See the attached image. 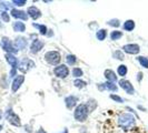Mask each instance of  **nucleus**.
Masks as SVG:
<instances>
[{
    "instance_id": "21",
    "label": "nucleus",
    "mask_w": 148,
    "mask_h": 133,
    "mask_svg": "<svg viewBox=\"0 0 148 133\" xmlns=\"http://www.w3.org/2000/svg\"><path fill=\"white\" fill-rule=\"evenodd\" d=\"M12 29L16 32H25L26 31V24L21 21H15L12 23Z\"/></svg>"
},
{
    "instance_id": "13",
    "label": "nucleus",
    "mask_w": 148,
    "mask_h": 133,
    "mask_svg": "<svg viewBox=\"0 0 148 133\" xmlns=\"http://www.w3.org/2000/svg\"><path fill=\"white\" fill-rule=\"evenodd\" d=\"M78 101H79V98L78 96L70 94V96L65 98V105H66V108L68 110H73V109H75L77 107Z\"/></svg>"
},
{
    "instance_id": "2",
    "label": "nucleus",
    "mask_w": 148,
    "mask_h": 133,
    "mask_svg": "<svg viewBox=\"0 0 148 133\" xmlns=\"http://www.w3.org/2000/svg\"><path fill=\"white\" fill-rule=\"evenodd\" d=\"M89 113H90V112H89L88 107L86 105V103H79L75 108L74 119L77 122L84 123V122H86V120L88 119Z\"/></svg>"
},
{
    "instance_id": "18",
    "label": "nucleus",
    "mask_w": 148,
    "mask_h": 133,
    "mask_svg": "<svg viewBox=\"0 0 148 133\" xmlns=\"http://www.w3.org/2000/svg\"><path fill=\"white\" fill-rule=\"evenodd\" d=\"M104 75H105V78H106V80L108 82L115 83V82L118 80V77L116 75V73H115L111 69H106L104 72Z\"/></svg>"
},
{
    "instance_id": "4",
    "label": "nucleus",
    "mask_w": 148,
    "mask_h": 133,
    "mask_svg": "<svg viewBox=\"0 0 148 133\" xmlns=\"http://www.w3.org/2000/svg\"><path fill=\"white\" fill-rule=\"evenodd\" d=\"M5 58L7 60V62L11 66V71H10V77H15L16 72H17V69H18V59L15 54H11V53H6Z\"/></svg>"
},
{
    "instance_id": "37",
    "label": "nucleus",
    "mask_w": 148,
    "mask_h": 133,
    "mask_svg": "<svg viewBox=\"0 0 148 133\" xmlns=\"http://www.w3.org/2000/svg\"><path fill=\"white\" fill-rule=\"evenodd\" d=\"M36 133H47V132H46V130H45L44 128H40Z\"/></svg>"
},
{
    "instance_id": "15",
    "label": "nucleus",
    "mask_w": 148,
    "mask_h": 133,
    "mask_svg": "<svg viewBox=\"0 0 148 133\" xmlns=\"http://www.w3.org/2000/svg\"><path fill=\"white\" fill-rule=\"evenodd\" d=\"M27 15L32 20H37V19H39L42 16V14H41V11H40L39 8H37L36 6H31V7H29L27 9Z\"/></svg>"
},
{
    "instance_id": "8",
    "label": "nucleus",
    "mask_w": 148,
    "mask_h": 133,
    "mask_svg": "<svg viewBox=\"0 0 148 133\" xmlns=\"http://www.w3.org/2000/svg\"><path fill=\"white\" fill-rule=\"evenodd\" d=\"M118 84H119V87L123 89L127 94H130V96H134V94H135V92H136V91H135V88H134V86L132 84V82L129 81V80L120 79L118 81Z\"/></svg>"
},
{
    "instance_id": "29",
    "label": "nucleus",
    "mask_w": 148,
    "mask_h": 133,
    "mask_svg": "<svg viewBox=\"0 0 148 133\" xmlns=\"http://www.w3.org/2000/svg\"><path fill=\"white\" fill-rule=\"evenodd\" d=\"M112 58H115L116 60L123 61V60L125 59V53L121 51V50H116V51L112 52Z\"/></svg>"
},
{
    "instance_id": "24",
    "label": "nucleus",
    "mask_w": 148,
    "mask_h": 133,
    "mask_svg": "<svg viewBox=\"0 0 148 133\" xmlns=\"http://www.w3.org/2000/svg\"><path fill=\"white\" fill-rule=\"evenodd\" d=\"M71 74H73V77H74L75 79H80L84 75V71L79 66H75L74 69H73V71H71Z\"/></svg>"
},
{
    "instance_id": "34",
    "label": "nucleus",
    "mask_w": 148,
    "mask_h": 133,
    "mask_svg": "<svg viewBox=\"0 0 148 133\" xmlns=\"http://www.w3.org/2000/svg\"><path fill=\"white\" fill-rule=\"evenodd\" d=\"M12 3H14L15 6H18V7H22V6H25V5L27 3V1H26V0H14Z\"/></svg>"
},
{
    "instance_id": "7",
    "label": "nucleus",
    "mask_w": 148,
    "mask_h": 133,
    "mask_svg": "<svg viewBox=\"0 0 148 133\" xmlns=\"http://www.w3.org/2000/svg\"><path fill=\"white\" fill-rule=\"evenodd\" d=\"M6 119L8 120V122L11 124V126H21V121H20V118L18 117V114H16L14 111L11 110V109H9V110L6 112Z\"/></svg>"
},
{
    "instance_id": "41",
    "label": "nucleus",
    "mask_w": 148,
    "mask_h": 133,
    "mask_svg": "<svg viewBox=\"0 0 148 133\" xmlns=\"http://www.w3.org/2000/svg\"><path fill=\"white\" fill-rule=\"evenodd\" d=\"M1 27H2V23H0V28H1Z\"/></svg>"
},
{
    "instance_id": "12",
    "label": "nucleus",
    "mask_w": 148,
    "mask_h": 133,
    "mask_svg": "<svg viewBox=\"0 0 148 133\" xmlns=\"http://www.w3.org/2000/svg\"><path fill=\"white\" fill-rule=\"evenodd\" d=\"M23 82H25V75L23 74H17L15 77V79H14V81H12V83H11V91L14 93L17 92L20 89V87L23 84Z\"/></svg>"
},
{
    "instance_id": "3",
    "label": "nucleus",
    "mask_w": 148,
    "mask_h": 133,
    "mask_svg": "<svg viewBox=\"0 0 148 133\" xmlns=\"http://www.w3.org/2000/svg\"><path fill=\"white\" fill-rule=\"evenodd\" d=\"M45 60L49 63V64H51V66H59L60 64V61H61V54H60L59 51H55V50H52V51H48L46 52V54H45Z\"/></svg>"
},
{
    "instance_id": "9",
    "label": "nucleus",
    "mask_w": 148,
    "mask_h": 133,
    "mask_svg": "<svg viewBox=\"0 0 148 133\" xmlns=\"http://www.w3.org/2000/svg\"><path fill=\"white\" fill-rule=\"evenodd\" d=\"M35 66H36V64H35V62L32 60H30L29 58H23L21 60V62H20V64H18V70H20L21 72L26 73V72L29 71L30 69H32Z\"/></svg>"
},
{
    "instance_id": "40",
    "label": "nucleus",
    "mask_w": 148,
    "mask_h": 133,
    "mask_svg": "<svg viewBox=\"0 0 148 133\" xmlns=\"http://www.w3.org/2000/svg\"><path fill=\"white\" fill-rule=\"evenodd\" d=\"M1 130H2V126H0V131H1Z\"/></svg>"
},
{
    "instance_id": "19",
    "label": "nucleus",
    "mask_w": 148,
    "mask_h": 133,
    "mask_svg": "<svg viewBox=\"0 0 148 133\" xmlns=\"http://www.w3.org/2000/svg\"><path fill=\"white\" fill-rule=\"evenodd\" d=\"M32 27L36 28L41 36H47V33L49 31V29L47 28V26L46 24H41V23H32Z\"/></svg>"
},
{
    "instance_id": "39",
    "label": "nucleus",
    "mask_w": 148,
    "mask_h": 133,
    "mask_svg": "<svg viewBox=\"0 0 148 133\" xmlns=\"http://www.w3.org/2000/svg\"><path fill=\"white\" fill-rule=\"evenodd\" d=\"M1 118H2V111L0 110V120H1Z\"/></svg>"
},
{
    "instance_id": "31",
    "label": "nucleus",
    "mask_w": 148,
    "mask_h": 133,
    "mask_svg": "<svg viewBox=\"0 0 148 133\" xmlns=\"http://www.w3.org/2000/svg\"><path fill=\"white\" fill-rule=\"evenodd\" d=\"M109 98H110L114 102H117V103H124V102H125V99H124V98H121V96H118V94H115V93H114V94H112V93L109 94Z\"/></svg>"
},
{
    "instance_id": "14",
    "label": "nucleus",
    "mask_w": 148,
    "mask_h": 133,
    "mask_svg": "<svg viewBox=\"0 0 148 133\" xmlns=\"http://www.w3.org/2000/svg\"><path fill=\"white\" fill-rule=\"evenodd\" d=\"M97 87L100 91H106L107 90V91H110V92H117V90H118V87L115 83L108 81L104 82V83H98Z\"/></svg>"
},
{
    "instance_id": "35",
    "label": "nucleus",
    "mask_w": 148,
    "mask_h": 133,
    "mask_svg": "<svg viewBox=\"0 0 148 133\" xmlns=\"http://www.w3.org/2000/svg\"><path fill=\"white\" fill-rule=\"evenodd\" d=\"M0 8H2V9H3L2 11H6L9 7L7 6V3H5V2H0Z\"/></svg>"
},
{
    "instance_id": "38",
    "label": "nucleus",
    "mask_w": 148,
    "mask_h": 133,
    "mask_svg": "<svg viewBox=\"0 0 148 133\" xmlns=\"http://www.w3.org/2000/svg\"><path fill=\"white\" fill-rule=\"evenodd\" d=\"M60 133H69V132H68V129H66V128H65V129H64V130H62Z\"/></svg>"
},
{
    "instance_id": "16",
    "label": "nucleus",
    "mask_w": 148,
    "mask_h": 133,
    "mask_svg": "<svg viewBox=\"0 0 148 133\" xmlns=\"http://www.w3.org/2000/svg\"><path fill=\"white\" fill-rule=\"evenodd\" d=\"M14 45H15V48L18 50V51L25 50V49L27 48V45H28V40H27L25 37H17L15 39Z\"/></svg>"
},
{
    "instance_id": "6",
    "label": "nucleus",
    "mask_w": 148,
    "mask_h": 133,
    "mask_svg": "<svg viewBox=\"0 0 148 133\" xmlns=\"http://www.w3.org/2000/svg\"><path fill=\"white\" fill-rule=\"evenodd\" d=\"M53 74L59 79H66L69 75V68L66 64H59V66H55Z\"/></svg>"
},
{
    "instance_id": "33",
    "label": "nucleus",
    "mask_w": 148,
    "mask_h": 133,
    "mask_svg": "<svg viewBox=\"0 0 148 133\" xmlns=\"http://www.w3.org/2000/svg\"><path fill=\"white\" fill-rule=\"evenodd\" d=\"M0 16H1V19H2V21H5V22H9V21H10V16H9V14H8L7 11H1Z\"/></svg>"
},
{
    "instance_id": "28",
    "label": "nucleus",
    "mask_w": 148,
    "mask_h": 133,
    "mask_svg": "<svg viewBox=\"0 0 148 133\" xmlns=\"http://www.w3.org/2000/svg\"><path fill=\"white\" fill-rule=\"evenodd\" d=\"M86 105L88 107L89 112H92L97 108V101L95 99H89L88 102H86Z\"/></svg>"
},
{
    "instance_id": "32",
    "label": "nucleus",
    "mask_w": 148,
    "mask_h": 133,
    "mask_svg": "<svg viewBox=\"0 0 148 133\" xmlns=\"http://www.w3.org/2000/svg\"><path fill=\"white\" fill-rule=\"evenodd\" d=\"M107 24L110 26V27H114V28H118L120 26V20L117 19V18H114V19H110L107 21Z\"/></svg>"
},
{
    "instance_id": "27",
    "label": "nucleus",
    "mask_w": 148,
    "mask_h": 133,
    "mask_svg": "<svg viewBox=\"0 0 148 133\" xmlns=\"http://www.w3.org/2000/svg\"><path fill=\"white\" fill-rule=\"evenodd\" d=\"M127 72H128L127 66H125V64L118 66V68H117V73H118V75H120V77H126Z\"/></svg>"
},
{
    "instance_id": "11",
    "label": "nucleus",
    "mask_w": 148,
    "mask_h": 133,
    "mask_svg": "<svg viewBox=\"0 0 148 133\" xmlns=\"http://www.w3.org/2000/svg\"><path fill=\"white\" fill-rule=\"evenodd\" d=\"M45 47V42L42 40H39V39H35L31 44H30V48H29V51L30 53L32 54H37L39 52L42 50V48Z\"/></svg>"
},
{
    "instance_id": "10",
    "label": "nucleus",
    "mask_w": 148,
    "mask_h": 133,
    "mask_svg": "<svg viewBox=\"0 0 148 133\" xmlns=\"http://www.w3.org/2000/svg\"><path fill=\"white\" fill-rule=\"evenodd\" d=\"M123 52L128 54H138L140 52V47L137 43H127L123 45Z\"/></svg>"
},
{
    "instance_id": "30",
    "label": "nucleus",
    "mask_w": 148,
    "mask_h": 133,
    "mask_svg": "<svg viewBox=\"0 0 148 133\" xmlns=\"http://www.w3.org/2000/svg\"><path fill=\"white\" fill-rule=\"evenodd\" d=\"M74 86L76 87V88H78V89H82V88H85V87L87 86V82L84 81V80H82V79H75V80H74Z\"/></svg>"
},
{
    "instance_id": "20",
    "label": "nucleus",
    "mask_w": 148,
    "mask_h": 133,
    "mask_svg": "<svg viewBox=\"0 0 148 133\" xmlns=\"http://www.w3.org/2000/svg\"><path fill=\"white\" fill-rule=\"evenodd\" d=\"M135 27H136V23L132 19H128V20H126V21L123 23V29L125 30V31H128V32L133 31L135 29Z\"/></svg>"
},
{
    "instance_id": "17",
    "label": "nucleus",
    "mask_w": 148,
    "mask_h": 133,
    "mask_svg": "<svg viewBox=\"0 0 148 133\" xmlns=\"http://www.w3.org/2000/svg\"><path fill=\"white\" fill-rule=\"evenodd\" d=\"M10 14L11 16L16 18V19H20V20H23V21H27L28 20V15H27V12H25L23 10H19V9H11V11H10Z\"/></svg>"
},
{
    "instance_id": "23",
    "label": "nucleus",
    "mask_w": 148,
    "mask_h": 133,
    "mask_svg": "<svg viewBox=\"0 0 148 133\" xmlns=\"http://www.w3.org/2000/svg\"><path fill=\"white\" fill-rule=\"evenodd\" d=\"M96 38L98 41H104L107 38V30L106 29H99L96 32Z\"/></svg>"
},
{
    "instance_id": "36",
    "label": "nucleus",
    "mask_w": 148,
    "mask_h": 133,
    "mask_svg": "<svg viewBox=\"0 0 148 133\" xmlns=\"http://www.w3.org/2000/svg\"><path fill=\"white\" fill-rule=\"evenodd\" d=\"M141 79H143V72H138V73H137V81L140 82Z\"/></svg>"
},
{
    "instance_id": "26",
    "label": "nucleus",
    "mask_w": 148,
    "mask_h": 133,
    "mask_svg": "<svg viewBox=\"0 0 148 133\" xmlns=\"http://www.w3.org/2000/svg\"><path fill=\"white\" fill-rule=\"evenodd\" d=\"M137 61L139 62V64H140L143 68L148 69V58H147V57H144V56H138V57H137Z\"/></svg>"
},
{
    "instance_id": "22",
    "label": "nucleus",
    "mask_w": 148,
    "mask_h": 133,
    "mask_svg": "<svg viewBox=\"0 0 148 133\" xmlns=\"http://www.w3.org/2000/svg\"><path fill=\"white\" fill-rule=\"evenodd\" d=\"M109 37L112 41H117L119 40L120 38L123 37V31H120V30H112L110 32V35H109Z\"/></svg>"
},
{
    "instance_id": "1",
    "label": "nucleus",
    "mask_w": 148,
    "mask_h": 133,
    "mask_svg": "<svg viewBox=\"0 0 148 133\" xmlns=\"http://www.w3.org/2000/svg\"><path fill=\"white\" fill-rule=\"evenodd\" d=\"M117 123L123 130H130L136 124V118L133 113H120L117 118Z\"/></svg>"
},
{
    "instance_id": "5",
    "label": "nucleus",
    "mask_w": 148,
    "mask_h": 133,
    "mask_svg": "<svg viewBox=\"0 0 148 133\" xmlns=\"http://www.w3.org/2000/svg\"><path fill=\"white\" fill-rule=\"evenodd\" d=\"M1 47H2V49L7 52V53L16 54V53L18 52V50L15 48L14 43L11 42V40L7 37H3L2 39H1Z\"/></svg>"
},
{
    "instance_id": "25",
    "label": "nucleus",
    "mask_w": 148,
    "mask_h": 133,
    "mask_svg": "<svg viewBox=\"0 0 148 133\" xmlns=\"http://www.w3.org/2000/svg\"><path fill=\"white\" fill-rule=\"evenodd\" d=\"M66 62L68 66H75L77 63V57L75 54H67Z\"/></svg>"
}]
</instances>
